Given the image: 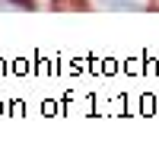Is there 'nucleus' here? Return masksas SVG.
Returning <instances> with one entry per match:
<instances>
[{
  "label": "nucleus",
  "mask_w": 159,
  "mask_h": 159,
  "mask_svg": "<svg viewBox=\"0 0 159 159\" xmlns=\"http://www.w3.org/2000/svg\"><path fill=\"white\" fill-rule=\"evenodd\" d=\"M7 3L19 7V10H35V0H7Z\"/></svg>",
  "instance_id": "f257e3e1"
}]
</instances>
